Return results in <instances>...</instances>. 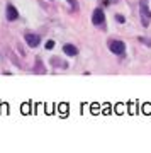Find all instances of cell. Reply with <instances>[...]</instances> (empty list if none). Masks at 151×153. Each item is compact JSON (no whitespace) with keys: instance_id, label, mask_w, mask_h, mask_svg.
I'll list each match as a JSON object with an SVG mask.
<instances>
[{"instance_id":"1","label":"cell","mask_w":151,"mask_h":153,"mask_svg":"<svg viewBox=\"0 0 151 153\" xmlns=\"http://www.w3.org/2000/svg\"><path fill=\"white\" fill-rule=\"evenodd\" d=\"M139 14H141V22L143 26L148 27L151 22V10L148 9V0H139Z\"/></svg>"},{"instance_id":"2","label":"cell","mask_w":151,"mask_h":153,"mask_svg":"<svg viewBox=\"0 0 151 153\" xmlns=\"http://www.w3.org/2000/svg\"><path fill=\"white\" fill-rule=\"evenodd\" d=\"M109 49L112 51L114 55H124L126 51V46L122 41H117V39H112V41H109Z\"/></svg>"},{"instance_id":"3","label":"cell","mask_w":151,"mask_h":153,"mask_svg":"<svg viewBox=\"0 0 151 153\" xmlns=\"http://www.w3.org/2000/svg\"><path fill=\"white\" fill-rule=\"evenodd\" d=\"M92 22L95 26H102L104 22H105V16H104V10L102 9H95L92 14Z\"/></svg>"},{"instance_id":"4","label":"cell","mask_w":151,"mask_h":153,"mask_svg":"<svg viewBox=\"0 0 151 153\" xmlns=\"http://www.w3.org/2000/svg\"><path fill=\"white\" fill-rule=\"evenodd\" d=\"M26 43L31 46V48H36V46H39V43H41V38H39L38 34H33V33H27L26 36Z\"/></svg>"},{"instance_id":"5","label":"cell","mask_w":151,"mask_h":153,"mask_svg":"<svg viewBox=\"0 0 151 153\" xmlns=\"http://www.w3.org/2000/svg\"><path fill=\"white\" fill-rule=\"evenodd\" d=\"M17 17H19L17 9L12 5V4H9V5H7V21H16Z\"/></svg>"},{"instance_id":"6","label":"cell","mask_w":151,"mask_h":153,"mask_svg":"<svg viewBox=\"0 0 151 153\" xmlns=\"http://www.w3.org/2000/svg\"><path fill=\"white\" fill-rule=\"evenodd\" d=\"M63 51H65V55H68V56H76L78 55V49H76L73 44H65V46H63Z\"/></svg>"},{"instance_id":"7","label":"cell","mask_w":151,"mask_h":153,"mask_svg":"<svg viewBox=\"0 0 151 153\" xmlns=\"http://www.w3.org/2000/svg\"><path fill=\"white\" fill-rule=\"evenodd\" d=\"M51 63H53L54 68H56V66H66V63H63V61L59 60V58H54V56L51 58Z\"/></svg>"},{"instance_id":"8","label":"cell","mask_w":151,"mask_h":153,"mask_svg":"<svg viewBox=\"0 0 151 153\" xmlns=\"http://www.w3.org/2000/svg\"><path fill=\"white\" fill-rule=\"evenodd\" d=\"M46 71V68L44 66H41V61L38 60V66H36V73H44Z\"/></svg>"},{"instance_id":"9","label":"cell","mask_w":151,"mask_h":153,"mask_svg":"<svg viewBox=\"0 0 151 153\" xmlns=\"http://www.w3.org/2000/svg\"><path fill=\"white\" fill-rule=\"evenodd\" d=\"M68 4L71 5V9H73V10H78V4H76V0H68Z\"/></svg>"},{"instance_id":"10","label":"cell","mask_w":151,"mask_h":153,"mask_svg":"<svg viewBox=\"0 0 151 153\" xmlns=\"http://www.w3.org/2000/svg\"><path fill=\"white\" fill-rule=\"evenodd\" d=\"M54 48V41H48L46 43V49H53Z\"/></svg>"},{"instance_id":"11","label":"cell","mask_w":151,"mask_h":153,"mask_svg":"<svg viewBox=\"0 0 151 153\" xmlns=\"http://www.w3.org/2000/svg\"><path fill=\"white\" fill-rule=\"evenodd\" d=\"M115 21L117 22H124V17L122 16H115Z\"/></svg>"}]
</instances>
